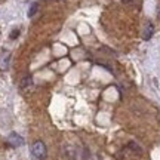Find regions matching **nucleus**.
<instances>
[{
	"label": "nucleus",
	"instance_id": "1",
	"mask_svg": "<svg viewBox=\"0 0 160 160\" xmlns=\"http://www.w3.org/2000/svg\"><path fill=\"white\" fill-rule=\"evenodd\" d=\"M31 153L34 156L36 159L39 160H45L46 156H48V150H46V145L43 141H36L31 147Z\"/></svg>",
	"mask_w": 160,
	"mask_h": 160
},
{
	"label": "nucleus",
	"instance_id": "7",
	"mask_svg": "<svg viewBox=\"0 0 160 160\" xmlns=\"http://www.w3.org/2000/svg\"><path fill=\"white\" fill-rule=\"evenodd\" d=\"M19 34H21V31H19V28H15V30H12V33L9 34V37H11L12 40H15Z\"/></svg>",
	"mask_w": 160,
	"mask_h": 160
},
{
	"label": "nucleus",
	"instance_id": "4",
	"mask_svg": "<svg viewBox=\"0 0 160 160\" xmlns=\"http://www.w3.org/2000/svg\"><path fill=\"white\" fill-rule=\"evenodd\" d=\"M8 142L11 144L12 147H19V145H22L24 144V139L18 133H15V132H12L11 135H9V138H8Z\"/></svg>",
	"mask_w": 160,
	"mask_h": 160
},
{
	"label": "nucleus",
	"instance_id": "6",
	"mask_svg": "<svg viewBox=\"0 0 160 160\" xmlns=\"http://www.w3.org/2000/svg\"><path fill=\"white\" fill-rule=\"evenodd\" d=\"M37 8H39V5H37V3H33V5L30 6V11H28V17L30 18H31L36 12H37Z\"/></svg>",
	"mask_w": 160,
	"mask_h": 160
},
{
	"label": "nucleus",
	"instance_id": "5",
	"mask_svg": "<svg viewBox=\"0 0 160 160\" xmlns=\"http://www.w3.org/2000/svg\"><path fill=\"white\" fill-rule=\"evenodd\" d=\"M31 86H33V79L27 76V77L22 80V83H21V89H22V91H27V89H30Z\"/></svg>",
	"mask_w": 160,
	"mask_h": 160
},
{
	"label": "nucleus",
	"instance_id": "8",
	"mask_svg": "<svg viewBox=\"0 0 160 160\" xmlns=\"http://www.w3.org/2000/svg\"><path fill=\"white\" fill-rule=\"evenodd\" d=\"M122 2H123V3H125V5H129V3H132V2H133V0H122Z\"/></svg>",
	"mask_w": 160,
	"mask_h": 160
},
{
	"label": "nucleus",
	"instance_id": "3",
	"mask_svg": "<svg viewBox=\"0 0 160 160\" xmlns=\"http://www.w3.org/2000/svg\"><path fill=\"white\" fill-rule=\"evenodd\" d=\"M153 34H154V25H153V22L147 21V22H145V27H144V31H142V39L150 40L153 37Z\"/></svg>",
	"mask_w": 160,
	"mask_h": 160
},
{
	"label": "nucleus",
	"instance_id": "2",
	"mask_svg": "<svg viewBox=\"0 0 160 160\" xmlns=\"http://www.w3.org/2000/svg\"><path fill=\"white\" fill-rule=\"evenodd\" d=\"M11 64V52H2L0 53V70H8Z\"/></svg>",
	"mask_w": 160,
	"mask_h": 160
}]
</instances>
